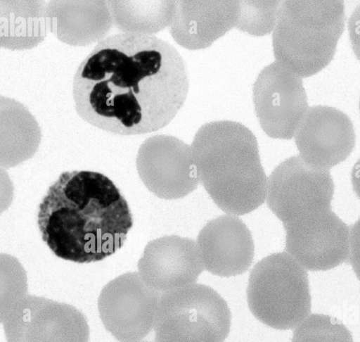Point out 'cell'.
Instances as JSON below:
<instances>
[{"label": "cell", "mask_w": 360, "mask_h": 342, "mask_svg": "<svg viewBox=\"0 0 360 342\" xmlns=\"http://www.w3.org/2000/svg\"><path fill=\"white\" fill-rule=\"evenodd\" d=\"M189 87L186 63L169 42L124 32L101 40L79 65L72 97L89 124L120 135L155 132L183 106Z\"/></svg>", "instance_id": "cell-1"}, {"label": "cell", "mask_w": 360, "mask_h": 342, "mask_svg": "<svg viewBox=\"0 0 360 342\" xmlns=\"http://www.w3.org/2000/svg\"><path fill=\"white\" fill-rule=\"evenodd\" d=\"M133 224L120 189L92 171L60 174L37 212L44 242L59 258L79 264L101 261L119 251Z\"/></svg>", "instance_id": "cell-2"}, {"label": "cell", "mask_w": 360, "mask_h": 342, "mask_svg": "<svg viewBox=\"0 0 360 342\" xmlns=\"http://www.w3.org/2000/svg\"><path fill=\"white\" fill-rule=\"evenodd\" d=\"M191 147L198 180L221 210L243 215L264 202L267 177L256 137L244 125L231 120L204 124Z\"/></svg>", "instance_id": "cell-3"}, {"label": "cell", "mask_w": 360, "mask_h": 342, "mask_svg": "<svg viewBox=\"0 0 360 342\" xmlns=\"http://www.w3.org/2000/svg\"><path fill=\"white\" fill-rule=\"evenodd\" d=\"M345 22L342 1H282L272 34L276 61L302 77L333 59Z\"/></svg>", "instance_id": "cell-4"}, {"label": "cell", "mask_w": 360, "mask_h": 342, "mask_svg": "<svg viewBox=\"0 0 360 342\" xmlns=\"http://www.w3.org/2000/svg\"><path fill=\"white\" fill-rule=\"evenodd\" d=\"M247 300L264 324L279 330L296 328L311 312L305 268L287 253L264 258L250 272Z\"/></svg>", "instance_id": "cell-5"}, {"label": "cell", "mask_w": 360, "mask_h": 342, "mask_svg": "<svg viewBox=\"0 0 360 342\" xmlns=\"http://www.w3.org/2000/svg\"><path fill=\"white\" fill-rule=\"evenodd\" d=\"M231 323L223 297L210 286L193 284L162 294L155 342H224Z\"/></svg>", "instance_id": "cell-6"}, {"label": "cell", "mask_w": 360, "mask_h": 342, "mask_svg": "<svg viewBox=\"0 0 360 342\" xmlns=\"http://www.w3.org/2000/svg\"><path fill=\"white\" fill-rule=\"evenodd\" d=\"M333 194L329 170L314 167L296 156L283 161L270 175L266 201L284 226L330 208Z\"/></svg>", "instance_id": "cell-7"}, {"label": "cell", "mask_w": 360, "mask_h": 342, "mask_svg": "<svg viewBox=\"0 0 360 342\" xmlns=\"http://www.w3.org/2000/svg\"><path fill=\"white\" fill-rule=\"evenodd\" d=\"M6 342H89L84 315L72 305L26 295L1 317Z\"/></svg>", "instance_id": "cell-8"}, {"label": "cell", "mask_w": 360, "mask_h": 342, "mask_svg": "<svg viewBox=\"0 0 360 342\" xmlns=\"http://www.w3.org/2000/svg\"><path fill=\"white\" fill-rule=\"evenodd\" d=\"M161 296L138 272L123 274L108 283L99 295L101 322L116 340L139 341L154 327Z\"/></svg>", "instance_id": "cell-9"}, {"label": "cell", "mask_w": 360, "mask_h": 342, "mask_svg": "<svg viewBox=\"0 0 360 342\" xmlns=\"http://www.w3.org/2000/svg\"><path fill=\"white\" fill-rule=\"evenodd\" d=\"M252 98L262 129L274 139H292L309 108L302 78L277 61L259 72Z\"/></svg>", "instance_id": "cell-10"}, {"label": "cell", "mask_w": 360, "mask_h": 342, "mask_svg": "<svg viewBox=\"0 0 360 342\" xmlns=\"http://www.w3.org/2000/svg\"><path fill=\"white\" fill-rule=\"evenodd\" d=\"M283 227L285 251L304 268L326 271L347 262L349 227L331 208L313 213Z\"/></svg>", "instance_id": "cell-11"}, {"label": "cell", "mask_w": 360, "mask_h": 342, "mask_svg": "<svg viewBox=\"0 0 360 342\" xmlns=\"http://www.w3.org/2000/svg\"><path fill=\"white\" fill-rule=\"evenodd\" d=\"M137 170L146 186L163 199L185 197L198 185L191 147L173 136L146 140L139 151Z\"/></svg>", "instance_id": "cell-12"}, {"label": "cell", "mask_w": 360, "mask_h": 342, "mask_svg": "<svg viewBox=\"0 0 360 342\" xmlns=\"http://www.w3.org/2000/svg\"><path fill=\"white\" fill-rule=\"evenodd\" d=\"M294 137L300 156L308 164L326 170L344 161L355 145L350 118L328 106L309 107Z\"/></svg>", "instance_id": "cell-13"}, {"label": "cell", "mask_w": 360, "mask_h": 342, "mask_svg": "<svg viewBox=\"0 0 360 342\" xmlns=\"http://www.w3.org/2000/svg\"><path fill=\"white\" fill-rule=\"evenodd\" d=\"M204 268L197 243L176 235L150 241L138 262L143 281L164 293L193 284Z\"/></svg>", "instance_id": "cell-14"}, {"label": "cell", "mask_w": 360, "mask_h": 342, "mask_svg": "<svg viewBox=\"0 0 360 342\" xmlns=\"http://www.w3.org/2000/svg\"><path fill=\"white\" fill-rule=\"evenodd\" d=\"M197 246L205 269L222 277L244 273L254 259L250 231L240 219L230 215L207 222L198 235Z\"/></svg>", "instance_id": "cell-15"}, {"label": "cell", "mask_w": 360, "mask_h": 342, "mask_svg": "<svg viewBox=\"0 0 360 342\" xmlns=\"http://www.w3.org/2000/svg\"><path fill=\"white\" fill-rule=\"evenodd\" d=\"M238 1H176L169 32L180 46L207 48L236 24Z\"/></svg>", "instance_id": "cell-16"}, {"label": "cell", "mask_w": 360, "mask_h": 342, "mask_svg": "<svg viewBox=\"0 0 360 342\" xmlns=\"http://www.w3.org/2000/svg\"><path fill=\"white\" fill-rule=\"evenodd\" d=\"M292 342H354L345 325L323 314H311L294 330Z\"/></svg>", "instance_id": "cell-17"}, {"label": "cell", "mask_w": 360, "mask_h": 342, "mask_svg": "<svg viewBox=\"0 0 360 342\" xmlns=\"http://www.w3.org/2000/svg\"><path fill=\"white\" fill-rule=\"evenodd\" d=\"M282 1H238L235 27L254 36L274 30Z\"/></svg>", "instance_id": "cell-18"}, {"label": "cell", "mask_w": 360, "mask_h": 342, "mask_svg": "<svg viewBox=\"0 0 360 342\" xmlns=\"http://www.w3.org/2000/svg\"><path fill=\"white\" fill-rule=\"evenodd\" d=\"M347 262L352 265L360 281V218L351 227L349 234V254Z\"/></svg>", "instance_id": "cell-19"}, {"label": "cell", "mask_w": 360, "mask_h": 342, "mask_svg": "<svg viewBox=\"0 0 360 342\" xmlns=\"http://www.w3.org/2000/svg\"><path fill=\"white\" fill-rule=\"evenodd\" d=\"M348 30L353 51L360 61V4L354 8L349 18Z\"/></svg>", "instance_id": "cell-20"}, {"label": "cell", "mask_w": 360, "mask_h": 342, "mask_svg": "<svg viewBox=\"0 0 360 342\" xmlns=\"http://www.w3.org/2000/svg\"><path fill=\"white\" fill-rule=\"evenodd\" d=\"M135 342H146V341H135Z\"/></svg>", "instance_id": "cell-21"}, {"label": "cell", "mask_w": 360, "mask_h": 342, "mask_svg": "<svg viewBox=\"0 0 360 342\" xmlns=\"http://www.w3.org/2000/svg\"><path fill=\"white\" fill-rule=\"evenodd\" d=\"M359 110H360V101H359Z\"/></svg>", "instance_id": "cell-22"}]
</instances>
